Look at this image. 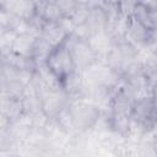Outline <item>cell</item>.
I'll return each mask as SVG.
<instances>
[{
    "mask_svg": "<svg viewBox=\"0 0 157 157\" xmlns=\"http://www.w3.org/2000/svg\"><path fill=\"white\" fill-rule=\"evenodd\" d=\"M38 37L28 33V32H22V33H18L16 39H15V43L12 45V52L17 53V54H21V55H26V56H31V53H32V48H33V44L36 42Z\"/></svg>",
    "mask_w": 157,
    "mask_h": 157,
    "instance_id": "17",
    "label": "cell"
},
{
    "mask_svg": "<svg viewBox=\"0 0 157 157\" xmlns=\"http://www.w3.org/2000/svg\"><path fill=\"white\" fill-rule=\"evenodd\" d=\"M134 103L135 99L134 97L120 85L112 98V103H110V110L113 113H119V114H125V115H130L132 113V108H134Z\"/></svg>",
    "mask_w": 157,
    "mask_h": 157,
    "instance_id": "8",
    "label": "cell"
},
{
    "mask_svg": "<svg viewBox=\"0 0 157 157\" xmlns=\"http://www.w3.org/2000/svg\"><path fill=\"white\" fill-rule=\"evenodd\" d=\"M142 5H145L148 9H156L157 7V0H139Z\"/></svg>",
    "mask_w": 157,
    "mask_h": 157,
    "instance_id": "25",
    "label": "cell"
},
{
    "mask_svg": "<svg viewBox=\"0 0 157 157\" xmlns=\"http://www.w3.org/2000/svg\"><path fill=\"white\" fill-rule=\"evenodd\" d=\"M26 85L20 80L1 82V97L11 99H22L26 94Z\"/></svg>",
    "mask_w": 157,
    "mask_h": 157,
    "instance_id": "18",
    "label": "cell"
},
{
    "mask_svg": "<svg viewBox=\"0 0 157 157\" xmlns=\"http://www.w3.org/2000/svg\"><path fill=\"white\" fill-rule=\"evenodd\" d=\"M0 29H1L0 31V49L2 54L12 49V45L18 33L13 29H5V28H0Z\"/></svg>",
    "mask_w": 157,
    "mask_h": 157,
    "instance_id": "22",
    "label": "cell"
},
{
    "mask_svg": "<svg viewBox=\"0 0 157 157\" xmlns=\"http://www.w3.org/2000/svg\"><path fill=\"white\" fill-rule=\"evenodd\" d=\"M23 113L25 110H23L22 99H11L6 97H1V115L9 119L11 124L16 121Z\"/></svg>",
    "mask_w": 157,
    "mask_h": 157,
    "instance_id": "14",
    "label": "cell"
},
{
    "mask_svg": "<svg viewBox=\"0 0 157 157\" xmlns=\"http://www.w3.org/2000/svg\"><path fill=\"white\" fill-rule=\"evenodd\" d=\"M150 94H151V98H152L155 105L157 107V85L151 86V93H150Z\"/></svg>",
    "mask_w": 157,
    "mask_h": 157,
    "instance_id": "26",
    "label": "cell"
},
{
    "mask_svg": "<svg viewBox=\"0 0 157 157\" xmlns=\"http://www.w3.org/2000/svg\"><path fill=\"white\" fill-rule=\"evenodd\" d=\"M40 36L53 47H58L60 44H63L66 38L70 36L67 33V31L63 27V25L59 22H50V21H45L42 28V33Z\"/></svg>",
    "mask_w": 157,
    "mask_h": 157,
    "instance_id": "10",
    "label": "cell"
},
{
    "mask_svg": "<svg viewBox=\"0 0 157 157\" xmlns=\"http://www.w3.org/2000/svg\"><path fill=\"white\" fill-rule=\"evenodd\" d=\"M131 120L137 124L147 134L156 129L157 126V107L155 105L151 94L140 97L135 101Z\"/></svg>",
    "mask_w": 157,
    "mask_h": 157,
    "instance_id": "4",
    "label": "cell"
},
{
    "mask_svg": "<svg viewBox=\"0 0 157 157\" xmlns=\"http://www.w3.org/2000/svg\"><path fill=\"white\" fill-rule=\"evenodd\" d=\"M85 25L88 28L91 36L99 33V32H103V31H107L108 13H107L105 9L102 6H97V5L90 6V12H88V16H87Z\"/></svg>",
    "mask_w": 157,
    "mask_h": 157,
    "instance_id": "9",
    "label": "cell"
},
{
    "mask_svg": "<svg viewBox=\"0 0 157 157\" xmlns=\"http://www.w3.org/2000/svg\"><path fill=\"white\" fill-rule=\"evenodd\" d=\"M54 1L59 6L64 17H71L78 6L76 0H54Z\"/></svg>",
    "mask_w": 157,
    "mask_h": 157,
    "instance_id": "23",
    "label": "cell"
},
{
    "mask_svg": "<svg viewBox=\"0 0 157 157\" xmlns=\"http://www.w3.org/2000/svg\"><path fill=\"white\" fill-rule=\"evenodd\" d=\"M53 50V47L40 36L36 39L33 48H32V53H31V58H33V60L36 61L37 66L45 64L48 55L50 54V52Z\"/></svg>",
    "mask_w": 157,
    "mask_h": 157,
    "instance_id": "19",
    "label": "cell"
},
{
    "mask_svg": "<svg viewBox=\"0 0 157 157\" xmlns=\"http://www.w3.org/2000/svg\"><path fill=\"white\" fill-rule=\"evenodd\" d=\"M152 33H153V29L145 27L137 20H135L131 15L128 17L125 37L140 50L150 49L152 43Z\"/></svg>",
    "mask_w": 157,
    "mask_h": 157,
    "instance_id": "5",
    "label": "cell"
},
{
    "mask_svg": "<svg viewBox=\"0 0 157 157\" xmlns=\"http://www.w3.org/2000/svg\"><path fill=\"white\" fill-rule=\"evenodd\" d=\"M37 4H38V15L44 21L59 22L64 17L63 12L60 11L59 6L54 0H50V1L37 0Z\"/></svg>",
    "mask_w": 157,
    "mask_h": 157,
    "instance_id": "16",
    "label": "cell"
},
{
    "mask_svg": "<svg viewBox=\"0 0 157 157\" xmlns=\"http://www.w3.org/2000/svg\"><path fill=\"white\" fill-rule=\"evenodd\" d=\"M1 7L25 21H31L38 15L37 0H1Z\"/></svg>",
    "mask_w": 157,
    "mask_h": 157,
    "instance_id": "7",
    "label": "cell"
},
{
    "mask_svg": "<svg viewBox=\"0 0 157 157\" xmlns=\"http://www.w3.org/2000/svg\"><path fill=\"white\" fill-rule=\"evenodd\" d=\"M108 123H109V130L113 134L120 137H129L130 129H131L130 115L108 112Z\"/></svg>",
    "mask_w": 157,
    "mask_h": 157,
    "instance_id": "12",
    "label": "cell"
},
{
    "mask_svg": "<svg viewBox=\"0 0 157 157\" xmlns=\"http://www.w3.org/2000/svg\"><path fill=\"white\" fill-rule=\"evenodd\" d=\"M78 5H90L92 0H76Z\"/></svg>",
    "mask_w": 157,
    "mask_h": 157,
    "instance_id": "27",
    "label": "cell"
},
{
    "mask_svg": "<svg viewBox=\"0 0 157 157\" xmlns=\"http://www.w3.org/2000/svg\"><path fill=\"white\" fill-rule=\"evenodd\" d=\"M131 16L135 20H137L141 25H144L145 27H147L150 29H155L153 22H152V17H151V11H150L148 7H146L141 2H137L134 6V9L131 11Z\"/></svg>",
    "mask_w": 157,
    "mask_h": 157,
    "instance_id": "20",
    "label": "cell"
},
{
    "mask_svg": "<svg viewBox=\"0 0 157 157\" xmlns=\"http://www.w3.org/2000/svg\"><path fill=\"white\" fill-rule=\"evenodd\" d=\"M65 43L71 53L77 71L85 72L99 60L98 55L94 53L87 39H81L71 33L66 38Z\"/></svg>",
    "mask_w": 157,
    "mask_h": 157,
    "instance_id": "2",
    "label": "cell"
},
{
    "mask_svg": "<svg viewBox=\"0 0 157 157\" xmlns=\"http://www.w3.org/2000/svg\"><path fill=\"white\" fill-rule=\"evenodd\" d=\"M69 110L77 131L81 134L92 130L102 115V110L94 103L85 98L70 101Z\"/></svg>",
    "mask_w": 157,
    "mask_h": 157,
    "instance_id": "1",
    "label": "cell"
},
{
    "mask_svg": "<svg viewBox=\"0 0 157 157\" xmlns=\"http://www.w3.org/2000/svg\"><path fill=\"white\" fill-rule=\"evenodd\" d=\"M45 65L58 76L61 83L64 82L66 77H69L74 71H76L74 59L65 42L53 48V50L47 58Z\"/></svg>",
    "mask_w": 157,
    "mask_h": 157,
    "instance_id": "3",
    "label": "cell"
},
{
    "mask_svg": "<svg viewBox=\"0 0 157 157\" xmlns=\"http://www.w3.org/2000/svg\"><path fill=\"white\" fill-rule=\"evenodd\" d=\"M87 40H88L90 45L92 47V49L94 50V53L98 55L99 60H104V58L113 49V45H114L113 36L108 31L96 33V34L91 36Z\"/></svg>",
    "mask_w": 157,
    "mask_h": 157,
    "instance_id": "11",
    "label": "cell"
},
{
    "mask_svg": "<svg viewBox=\"0 0 157 157\" xmlns=\"http://www.w3.org/2000/svg\"><path fill=\"white\" fill-rule=\"evenodd\" d=\"M156 128H157V126H156Z\"/></svg>",
    "mask_w": 157,
    "mask_h": 157,
    "instance_id": "28",
    "label": "cell"
},
{
    "mask_svg": "<svg viewBox=\"0 0 157 157\" xmlns=\"http://www.w3.org/2000/svg\"><path fill=\"white\" fill-rule=\"evenodd\" d=\"M88 12H90V5H78L76 11L74 12V15L70 18H71V21L75 26L83 25L87 20Z\"/></svg>",
    "mask_w": 157,
    "mask_h": 157,
    "instance_id": "24",
    "label": "cell"
},
{
    "mask_svg": "<svg viewBox=\"0 0 157 157\" xmlns=\"http://www.w3.org/2000/svg\"><path fill=\"white\" fill-rule=\"evenodd\" d=\"M70 97L64 88L50 90L42 98V109L45 115L50 119L56 118V115L69 105Z\"/></svg>",
    "mask_w": 157,
    "mask_h": 157,
    "instance_id": "6",
    "label": "cell"
},
{
    "mask_svg": "<svg viewBox=\"0 0 157 157\" xmlns=\"http://www.w3.org/2000/svg\"><path fill=\"white\" fill-rule=\"evenodd\" d=\"M27 21L20 18L18 16L13 15L12 12L0 7V28L5 29H13L17 33H22L26 31Z\"/></svg>",
    "mask_w": 157,
    "mask_h": 157,
    "instance_id": "15",
    "label": "cell"
},
{
    "mask_svg": "<svg viewBox=\"0 0 157 157\" xmlns=\"http://www.w3.org/2000/svg\"><path fill=\"white\" fill-rule=\"evenodd\" d=\"M1 61L6 63V64H10V65H12V66H15L20 70L36 71V69H37V64L33 60V58L17 54L12 50H10L7 53H2L1 54Z\"/></svg>",
    "mask_w": 157,
    "mask_h": 157,
    "instance_id": "13",
    "label": "cell"
},
{
    "mask_svg": "<svg viewBox=\"0 0 157 157\" xmlns=\"http://www.w3.org/2000/svg\"><path fill=\"white\" fill-rule=\"evenodd\" d=\"M22 104H23L25 113L29 114V115H33V114L43 110L42 109V98L39 96H37L36 93H32L28 91H26V94L22 98Z\"/></svg>",
    "mask_w": 157,
    "mask_h": 157,
    "instance_id": "21",
    "label": "cell"
}]
</instances>
